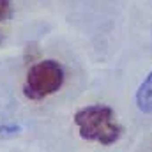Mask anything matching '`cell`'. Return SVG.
Instances as JSON below:
<instances>
[{"mask_svg": "<svg viewBox=\"0 0 152 152\" xmlns=\"http://www.w3.org/2000/svg\"><path fill=\"white\" fill-rule=\"evenodd\" d=\"M20 133H21V126L20 124H2L0 126V136L9 138V136H16Z\"/></svg>", "mask_w": 152, "mask_h": 152, "instance_id": "4", "label": "cell"}, {"mask_svg": "<svg viewBox=\"0 0 152 152\" xmlns=\"http://www.w3.org/2000/svg\"><path fill=\"white\" fill-rule=\"evenodd\" d=\"M66 73L64 67L57 60H41L36 62L28 73L23 85V96L30 101H41L55 92H58L64 85Z\"/></svg>", "mask_w": 152, "mask_h": 152, "instance_id": "2", "label": "cell"}, {"mask_svg": "<svg viewBox=\"0 0 152 152\" xmlns=\"http://www.w3.org/2000/svg\"><path fill=\"white\" fill-rule=\"evenodd\" d=\"M73 122L78 126L81 140L96 142L104 147L117 143L124 133V127L117 120L115 110L108 104L83 106L73 115Z\"/></svg>", "mask_w": 152, "mask_h": 152, "instance_id": "1", "label": "cell"}, {"mask_svg": "<svg viewBox=\"0 0 152 152\" xmlns=\"http://www.w3.org/2000/svg\"><path fill=\"white\" fill-rule=\"evenodd\" d=\"M134 103H136L138 112L152 115V71L138 85L136 94H134Z\"/></svg>", "mask_w": 152, "mask_h": 152, "instance_id": "3", "label": "cell"}, {"mask_svg": "<svg viewBox=\"0 0 152 152\" xmlns=\"http://www.w3.org/2000/svg\"><path fill=\"white\" fill-rule=\"evenodd\" d=\"M12 14V2L11 0H0V21H7Z\"/></svg>", "mask_w": 152, "mask_h": 152, "instance_id": "5", "label": "cell"}, {"mask_svg": "<svg viewBox=\"0 0 152 152\" xmlns=\"http://www.w3.org/2000/svg\"><path fill=\"white\" fill-rule=\"evenodd\" d=\"M0 41H2V34H0Z\"/></svg>", "mask_w": 152, "mask_h": 152, "instance_id": "6", "label": "cell"}]
</instances>
